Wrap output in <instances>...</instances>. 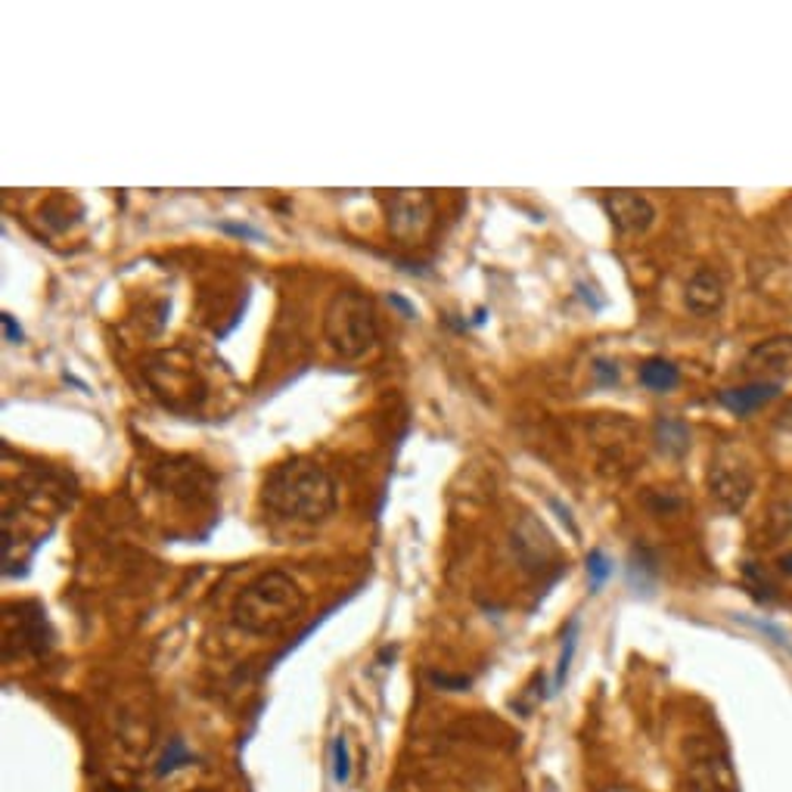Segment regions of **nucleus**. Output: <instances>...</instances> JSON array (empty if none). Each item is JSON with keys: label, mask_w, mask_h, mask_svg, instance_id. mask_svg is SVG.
I'll use <instances>...</instances> for the list:
<instances>
[{"label": "nucleus", "mask_w": 792, "mask_h": 792, "mask_svg": "<svg viewBox=\"0 0 792 792\" xmlns=\"http://www.w3.org/2000/svg\"><path fill=\"white\" fill-rule=\"evenodd\" d=\"M336 482L320 463L293 457L277 463L261 485V507L277 520L317 525L336 510Z\"/></svg>", "instance_id": "1"}, {"label": "nucleus", "mask_w": 792, "mask_h": 792, "mask_svg": "<svg viewBox=\"0 0 792 792\" xmlns=\"http://www.w3.org/2000/svg\"><path fill=\"white\" fill-rule=\"evenodd\" d=\"M305 603H308V597L298 588L293 575L271 569V572H261L258 578H252L250 585L233 597L230 615H233V625L246 634L273 637L293 625L305 612Z\"/></svg>", "instance_id": "2"}, {"label": "nucleus", "mask_w": 792, "mask_h": 792, "mask_svg": "<svg viewBox=\"0 0 792 792\" xmlns=\"http://www.w3.org/2000/svg\"><path fill=\"white\" fill-rule=\"evenodd\" d=\"M323 340L333 355L358 361L370 355L380 342V323L373 298L361 290H342L330 298L323 311Z\"/></svg>", "instance_id": "3"}, {"label": "nucleus", "mask_w": 792, "mask_h": 792, "mask_svg": "<svg viewBox=\"0 0 792 792\" xmlns=\"http://www.w3.org/2000/svg\"><path fill=\"white\" fill-rule=\"evenodd\" d=\"M687 787L690 792H737V774L725 749L693 737L687 743Z\"/></svg>", "instance_id": "4"}, {"label": "nucleus", "mask_w": 792, "mask_h": 792, "mask_svg": "<svg viewBox=\"0 0 792 792\" xmlns=\"http://www.w3.org/2000/svg\"><path fill=\"white\" fill-rule=\"evenodd\" d=\"M385 218L395 240L413 243L430 233L435 203L426 190H395L385 196Z\"/></svg>", "instance_id": "5"}, {"label": "nucleus", "mask_w": 792, "mask_h": 792, "mask_svg": "<svg viewBox=\"0 0 792 792\" xmlns=\"http://www.w3.org/2000/svg\"><path fill=\"white\" fill-rule=\"evenodd\" d=\"M708 491L727 513H740V510H746L749 498L755 491V475L746 463L718 457L708 470Z\"/></svg>", "instance_id": "6"}, {"label": "nucleus", "mask_w": 792, "mask_h": 792, "mask_svg": "<svg viewBox=\"0 0 792 792\" xmlns=\"http://www.w3.org/2000/svg\"><path fill=\"white\" fill-rule=\"evenodd\" d=\"M603 208L618 233H647L656 221V205L634 190H612L603 196Z\"/></svg>", "instance_id": "7"}, {"label": "nucleus", "mask_w": 792, "mask_h": 792, "mask_svg": "<svg viewBox=\"0 0 792 792\" xmlns=\"http://www.w3.org/2000/svg\"><path fill=\"white\" fill-rule=\"evenodd\" d=\"M727 286L725 277L712 268H700L684 286V305L697 317H712L725 308Z\"/></svg>", "instance_id": "8"}, {"label": "nucleus", "mask_w": 792, "mask_h": 792, "mask_svg": "<svg viewBox=\"0 0 792 792\" xmlns=\"http://www.w3.org/2000/svg\"><path fill=\"white\" fill-rule=\"evenodd\" d=\"M513 547H516V557L525 563V569H544L557 557V547L550 541L547 528L535 520H522L516 535H513Z\"/></svg>", "instance_id": "9"}, {"label": "nucleus", "mask_w": 792, "mask_h": 792, "mask_svg": "<svg viewBox=\"0 0 792 792\" xmlns=\"http://www.w3.org/2000/svg\"><path fill=\"white\" fill-rule=\"evenodd\" d=\"M777 395H780V383H770V380H755V383L733 385V388L718 392V401H721L730 413H737V417H749V413H755L758 408H765L768 401H774Z\"/></svg>", "instance_id": "10"}, {"label": "nucleus", "mask_w": 792, "mask_h": 792, "mask_svg": "<svg viewBox=\"0 0 792 792\" xmlns=\"http://www.w3.org/2000/svg\"><path fill=\"white\" fill-rule=\"evenodd\" d=\"M792 367V336H770L758 342L746 358V370L752 373H783Z\"/></svg>", "instance_id": "11"}, {"label": "nucleus", "mask_w": 792, "mask_h": 792, "mask_svg": "<svg viewBox=\"0 0 792 792\" xmlns=\"http://www.w3.org/2000/svg\"><path fill=\"white\" fill-rule=\"evenodd\" d=\"M162 370H165L168 383L158 385L156 395L165 398V405H168V408H178V395H187V398H190V405H193V392L203 398V385L196 383L193 367H175L171 358H168V367H162Z\"/></svg>", "instance_id": "12"}, {"label": "nucleus", "mask_w": 792, "mask_h": 792, "mask_svg": "<svg viewBox=\"0 0 792 792\" xmlns=\"http://www.w3.org/2000/svg\"><path fill=\"white\" fill-rule=\"evenodd\" d=\"M637 380H640L643 388L665 395V392H675L680 385V370L672 361H665V358H647L640 363V370H637Z\"/></svg>", "instance_id": "13"}, {"label": "nucleus", "mask_w": 792, "mask_h": 792, "mask_svg": "<svg viewBox=\"0 0 792 792\" xmlns=\"http://www.w3.org/2000/svg\"><path fill=\"white\" fill-rule=\"evenodd\" d=\"M656 445L665 457H684L690 451V426L678 417H659L656 420Z\"/></svg>", "instance_id": "14"}, {"label": "nucleus", "mask_w": 792, "mask_h": 792, "mask_svg": "<svg viewBox=\"0 0 792 792\" xmlns=\"http://www.w3.org/2000/svg\"><path fill=\"white\" fill-rule=\"evenodd\" d=\"M187 765H193V752L187 749L183 740H171V743L165 746V752H162V758H158L156 774L158 777H168V774L187 768Z\"/></svg>", "instance_id": "15"}, {"label": "nucleus", "mask_w": 792, "mask_h": 792, "mask_svg": "<svg viewBox=\"0 0 792 792\" xmlns=\"http://www.w3.org/2000/svg\"><path fill=\"white\" fill-rule=\"evenodd\" d=\"M575 647H578V618L569 622L566 634H563V653H560V662H557V680H553V690L563 687V680L569 675V665H572V656H575Z\"/></svg>", "instance_id": "16"}, {"label": "nucleus", "mask_w": 792, "mask_h": 792, "mask_svg": "<svg viewBox=\"0 0 792 792\" xmlns=\"http://www.w3.org/2000/svg\"><path fill=\"white\" fill-rule=\"evenodd\" d=\"M612 575V563L610 557L600 550V547H593L588 553V578H590V590L597 593V590L603 588L606 582H610Z\"/></svg>", "instance_id": "17"}, {"label": "nucleus", "mask_w": 792, "mask_h": 792, "mask_svg": "<svg viewBox=\"0 0 792 792\" xmlns=\"http://www.w3.org/2000/svg\"><path fill=\"white\" fill-rule=\"evenodd\" d=\"M333 780L345 787L352 780V755H348V740L345 737H336L333 743Z\"/></svg>", "instance_id": "18"}, {"label": "nucleus", "mask_w": 792, "mask_h": 792, "mask_svg": "<svg viewBox=\"0 0 792 792\" xmlns=\"http://www.w3.org/2000/svg\"><path fill=\"white\" fill-rule=\"evenodd\" d=\"M770 522L780 528V532H792V491L777 495L770 503Z\"/></svg>", "instance_id": "19"}, {"label": "nucleus", "mask_w": 792, "mask_h": 792, "mask_svg": "<svg viewBox=\"0 0 792 792\" xmlns=\"http://www.w3.org/2000/svg\"><path fill=\"white\" fill-rule=\"evenodd\" d=\"M430 684L438 690H448V693H463L473 687V678L467 675H448V672H430Z\"/></svg>", "instance_id": "20"}, {"label": "nucleus", "mask_w": 792, "mask_h": 792, "mask_svg": "<svg viewBox=\"0 0 792 792\" xmlns=\"http://www.w3.org/2000/svg\"><path fill=\"white\" fill-rule=\"evenodd\" d=\"M593 380H597V385H603V388L618 385V380H622L618 363L606 361V358H597V361H593Z\"/></svg>", "instance_id": "21"}, {"label": "nucleus", "mask_w": 792, "mask_h": 792, "mask_svg": "<svg viewBox=\"0 0 792 792\" xmlns=\"http://www.w3.org/2000/svg\"><path fill=\"white\" fill-rule=\"evenodd\" d=\"M218 230H221V233H230V237H240V240H252V243H261V240H265V233L250 225H218Z\"/></svg>", "instance_id": "22"}, {"label": "nucleus", "mask_w": 792, "mask_h": 792, "mask_svg": "<svg viewBox=\"0 0 792 792\" xmlns=\"http://www.w3.org/2000/svg\"><path fill=\"white\" fill-rule=\"evenodd\" d=\"M0 323H3V336H7V342H10V345H20V342L25 340L23 327L16 323V317H13V315H3V317H0Z\"/></svg>", "instance_id": "23"}, {"label": "nucleus", "mask_w": 792, "mask_h": 792, "mask_svg": "<svg viewBox=\"0 0 792 792\" xmlns=\"http://www.w3.org/2000/svg\"><path fill=\"white\" fill-rule=\"evenodd\" d=\"M650 507H653L659 516H662V513H675V510H680V507H684V500H680L678 495H659V503H650Z\"/></svg>", "instance_id": "24"}, {"label": "nucleus", "mask_w": 792, "mask_h": 792, "mask_svg": "<svg viewBox=\"0 0 792 792\" xmlns=\"http://www.w3.org/2000/svg\"><path fill=\"white\" fill-rule=\"evenodd\" d=\"M388 305H392V308H398V311H401V317H408V320H413V317H417V308L410 305L405 295L388 293Z\"/></svg>", "instance_id": "25"}, {"label": "nucleus", "mask_w": 792, "mask_h": 792, "mask_svg": "<svg viewBox=\"0 0 792 792\" xmlns=\"http://www.w3.org/2000/svg\"><path fill=\"white\" fill-rule=\"evenodd\" d=\"M780 569H783L787 575H792V553H787V557H780Z\"/></svg>", "instance_id": "26"}, {"label": "nucleus", "mask_w": 792, "mask_h": 792, "mask_svg": "<svg viewBox=\"0 0 792 792\" xmlns=\"http://www.w3.org/2000/svg\"><path fill=\"white\" fill-rule=\"evenodd\" d=\"M603 792H637V790H634V787H610V790Z\"/></svg>", "instance_id": "27"}]
</instances>
